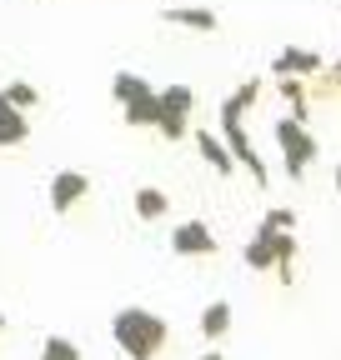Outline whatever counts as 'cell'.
I'll list each match as a JSON object with an SVG mask.
<instances>
[{"mask_svg": "<svg viewBox=\"0 0 341 360\" xmlns=\"http://www.w3.org/2000/svg\"><path fill=\"white\" fill-rule=\"evenodd\" d=\"M111 340L116 350H125V360H156L170 340V326L146 305H125L111 315Z\"/></svg>", "mask_w": 341, "mask_h": 360, "instance_id": "cell-1", "label": "cell"}, {"mask_svg": "<svg viewBox=\"0 0 341 360\" xmlns=\"http://www.w3.org/2000/svg\"><path fill=\"white\" fill-rule=\"evenodd\" d=\"M111 101L125 110V125H136V130H156L161 120V90L136 75V70H116L111 75Z\"/></svg>", "mask_w": 341, "mask_h": 360, "instance_id": "cell-2", "label": "cell"}, {"mask_svg": "<svg viewBox=\"0 0 341 360\" xmlns=\"http://www.w3.org/2000/svg\"><path fill=\"white\" fill-rule=\"evenodd\" d=\"M276 150H281V160H286V175H291V180H302V175L316 165V155H321L316 135H311L306 125H296L291 115H281V120H276Z\"/></svg>", "mask_w": 341, "mask_h": 360, "instance_id": "cell-3", "label": "cell"}, {"mask_svg": "<svg viewBox=\"0 0 341 360\" xmlns=\"http://www.w3.org/2000/svg\"><path fill=\"white\" fill-rule=\"evenodd\" d=\"M221 141L231 146V155H236V165L251 175V186H271V170H266V160L256 155V146L246 141V125H241V115H231V110H221Z\"/></svg>", "mask_w": 341, "mask_h": 360, "instance_id": "cell-4", "label": "cell"}, {"mask_svg": "<svg viewBox=\"0 0 341 360\" xmlns=\"http://www.w3.org/2000/svg\"><path fill=\"white\" fill-rule=\"evenodd\" d=\"M170 250L181 260H206V255H216V236H211L206 220H181L176 231H170Z\"/></svg>", "mask_w": 341, "mask_h": 360, "instance_id": "cell-5", "label": "cell"}, {"mask_svg": "<svg viewBox=\"0 0 341 360\" xmlns=\"http://www.w3.org/2000/svg\"><path fill=\"white\" fill-rule=\"evenodd\" d=\"M271 70H276V80H281V75L306 80V75H321V70H326V56H321V51H306V45H281L276 60H271Z\"/></svg>", "mask_w": 341, "mask_h": 360, "instance_id": "cell-6", "label": "cell"}, {"mask_svg": "<svg viewBox=\"0 0 341 360\" xmlns=\"http://www.w3.org/2000/svg\"><path fill=\"white\" fill-rule=\"evenodd\" d=\"M85 195H91L85 170H56V175H51V210H56V215H70Z\"/></svg>", "mask_w": 341, "mask_h": 360, "instance_id": "cell-7", "label": "cell"}, {"mask_svg": "<svg viewBox=\"0 0 341 360\" xmlns=\"http://www.w3.org/2000/svg\"><path fill=\"white\" fill-rule=\"evenodd\" d=\"M161 20L166 25H181V30H201V35H211V30L221 25V15L211 11V6H166Z\"/></svg>", "mask_w": 341, "mask_h": 360, "instance_id": "cell-8", "label": "cell"}, {"mask_svg": "<svg viewBox=\"0 0 341 360\" xmlns=\"http://www.w3.org/2000/svg\"><path fill=\"white\" fill-rule=\"evenodd\" d=\"M25 135H30V120H25V110H16L6 96H0V150H11V146H25Z\"/></svg>", "mask_w": 341, "mask_h": 360, "instance_id": "cell-9", "label": "cell"}, {"mask_svg": "<svg viewBox=\"0 0 341 360\" xmlns=\"http://www.w3.org/2000/svg\"><path fill=\"white\" fill-rule=\"evenodd\" d=\"M196 150H201V160L211 165V170H216V175H231L236 170V155H231V146L221 141V135H196Z\"/></svg>", "mask_w": 341, "mask_h": 360, "instance_id": "cell-10", "label": "cell"}, {"mask_svg": "<svg viewBox=\"0 0 341 360\" xmlns=\"http://www.w3.org/2000/svg\"><path fill=\"white\" fill-rule=\"evenodd\" d=\"M231 321H236V315H231V300H211V305L201 310V321H196V326H201L206 340H221V335L231 330Z\"/></svg>", "mask_w": 341, "mask_h": 360, "instance_id": "cell-11", "label": "cell"}, {"mask_svg": "<svg viewBox=\"0 0 341 360\" xmlns=\"http://www.w3.org/2000/svg\"><path fill=\"white\" fill-rule=\"evenodd\" d=\"M246 265H251V270H276V236H261V231H256V236L246 240Z\"/></svg>", "mask_w": 341, "mask_h": 360, "instance_id": "cell-12", "label": "cell"}, {"mask_svg": "<svg viewBox=\"0 0 341 360\" xmlns=\"http://www.w3.org/2000/svg\"><path fill=\"white\" fill-rule=\"evenodd\" d=\"M161 110L191 120V110H196V90H191V85H166V90H161Z\"/></svg>", "mask_w": 341, "mask_h": 360, "instance_id": "cell-13", "label": "cell"}, {"mask_svg": "<svg viewBox=\"0 0 341 360\" xmlns=\"http://www.w3.org/2000/svg\"><path fill=\"white\" fill-rule=\"evenodd\" d=\"M256 96H261V80H256V75H246V80L231 90V96L221 101V110H231V115H246V110L256 105Z\"/></svg>", "mask_w": 341, "mask_h": 360, "instance_id": "cell-14", "label": "cell"}, {"mask_svg": "<svg viewBox=\"0 0 341 360\" xmlns=\"http://www.w3.org/2000/svg\"><path fill=\"white\" fill-rule=\"evenodd\" d=\"M166 210H170L166 191H156V186H141V191H136V215H141V220H166Z\"/></svg>", "mask_w": 341, "mask_h": 360, "instance_id": "cell-15", "label": "cell"}, {"mask_svg": "<svg viewBox=\"0 0 341 360\" xmlns=\"http://www.w3.org/2000/svg\"><path fill=\"white\" fill-rule=\"evenodd\" d=\"M291 225H296V210H291V205H271V210L261 215V225H256V231H261V236H286Z\"/></svg>", "mask_w": 341, "mask_h": 360, "instance_id": "cell-16", "label": "cell"}, {"mask_svg": "<svg viewBox=\"0 0 341 360\" xmlns=\"http://www.w3.org/2000/svg\"><path fill=\"white\" fill-rule=\"evenodd\" d=\"M40 360H80V345L70 335H46V345H40Z\"/></svg>", "mask_w": 341, "mask_h": 360, "instance_id": "cell-17", "label": "cell"}, {"mask_svg": "<svg viewBox=\"0 0 341 360\" xmlns=\"http://www.w3.org/2000/svg\"><path fill=\"white\" fill-rule=\"evenodd\" d=\"M0 96H6L16 110H30V105H40V90H35L30 80H11L6 90H0Z\"/></svg>", "mask_w": 341, "mask_h": 360, "instance_id": "cell-18", "label": "cell"}, {"mask_svg": "<svg viewBox=\"0 0 341 360\" xmlns=\"http://www.w3.org/2000/svg\"><path fill=\"white\" fill-rule=\"evenodd\" d=\"M186 125H191L186 115H166V110H161V120H156V130H161V141H181V135H186Z\"/></svg>", "mask_w": 341, "mask_h": 360, "instance_id": "cell-19", "label": "cell"}, {"mask_svg": "<svg viewBox=\"0 0 341 360\" xmlns=\"http://www.w3.org/2000/svg\"><path fill=\"white\" fill-rule=\"evenodd\" d=\"M321 75H326V90H341V60H336L331 70H321Z\"/></svg>", "mask_w": 341, "mask_h": 360, "instance_id": "cell-20", "label": "cell"}, {"mask_svg": "<svg viewBox=\"0 0 341 360\" xmlns=\"http://www.w3.org/2000/svg\"><path fill=\"white\" fill-rule=\"evenodd\" d=\"M201 360H226V355L221 350H201Z\"/></svg>", "mask_w": 341, "mask_h": 360, "instance_id": "cell-21", "label": "cell"}, {"mask_svg": "<svg viewBox=\"0 0 341 360\" xmlns=\"http://www.w3.org/2000/svg\"><path fill=\"white\" fill-rule=\"evenodd\" d=\"M331 186H336V195H341V165H336V175H331Z\"/></svg>", "mask_w": 341, "mask_h": 360, "instance_id": "cell-22", "label": "cell"}, {"mask_svg": "<svg viewBox=\"0 0 341 360\" xmlns=\"http://www.w3.org/2000/svg\"><path fill=\"white\" fill-rule=\"evenodd\" d=\"M0 330H6V315H0Z\"/></svg>", "mask_w": 341, "mask_h": 360, "instance_id": "cell-23", "label": "cell"}, {"mask_svg": "<svg viewBox=\"0 0 341 360\" xmlns=\"http://www.w3.org/2000/svg\"><path fill=\"white\" fill-rule=\"evenodd\" d=\"M336 6H341V0H336Z\"/></svg>", "mask_w": 341, "mask_h": 360, "instance_id": "cell-24", "label": "cell"}]
</instances>
